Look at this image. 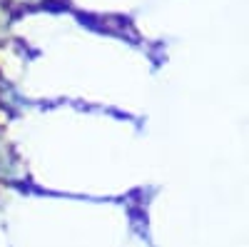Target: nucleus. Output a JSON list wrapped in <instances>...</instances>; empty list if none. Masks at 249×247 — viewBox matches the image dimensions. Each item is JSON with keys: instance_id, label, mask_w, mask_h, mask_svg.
Wrapping results in <instances>:
<instances>
[{"instance_id": "1", "label": "nucleus", "mask_w": 249, "mask_h": 247, "mask_svg": "<svg viewBox=\"0 0 249 247\" xmlns=\"http://www.w3.org/2000/svg\"><path fill=\"white\" fill-rule=\"evenodd\" d=\"M15 3H37V0H15Z\"/></svg>"}]
</instances>
